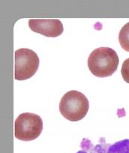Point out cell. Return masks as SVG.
Wrapping results in <instances>:
<instances>
[{
    "label": "cell",
    "mask_w": 129,
    "mask_h": 153,
    "mask_svg": "<svg viewBox=\"0 0 129 153\" xmlns=\"http://www.w3.org/2000/svg\"><path fill=\"white\" fill-rule=\"evenodd\" d=\"M14 78L23 81L32 77L40 64L38 55L33 50L22 48L14 53Z\"/></svg>",
    "instance_id": "4"
},
{
    "label": "cell",
    "mask_w": 129,
    "mask_h": 153,
    "mask_svg": "<svg viewBox=\"0 0 129 153\" xmlns=\"http://www.w3.org/2000/svg\"><path fill=\"white\" fill-rule=\"evenodd\" d=\"M43 120L39 115L23 113L14 123V136L22 141H31L39 137L43 131Z\"/></svg>",
    "instance_id": "3"
},
{
    "label": "cell",
    "mask_w": 129,
    "mask_h": 153,
    "mask_svg": "<svg viewBox=\"0 0 129 153\" xmlns=\"http://www.w3.org/2000/svg\"><path fill=\"white\" fill-rule=\"evenodd\" d=\"M86 146H84L82 150L79 151L77 153H103L104 152V149L100 145H97V146H92L90 147V141L87 140H85Z\"/></svg>",
    "instance_id": "8"
},
{
    "label": "cell",
    "mask_w": 129,
    "mask_h": 153,
    "mask_svg": "<svg viewBox=\"0 0 129 153\" xmlns=\"http://www.w3.org/2000/svg\"><path fill=\"white\" fill-rule=\"evenodd\" d=\"M108 153H129V140L113 144L109 147Z\"/></svg>",
    "instance_id": "7"
},
{
    "label": "cell",
    "mask_w": 129,
    "mask_h": 153,
    "mask_svg": "<svg viewBox=\"0 0 129 153\" xmlns=\"http://www.w3.org/2000/svg\"><path fill=\"white\" fill-rule=\"evenodd\" d=\"M28 25L31 31L48 37H57L64 31L62 22L57 19H31L28 21Z\"/></svg>",
    "instance_id": "5"
},
{
    "label": "cell",
    "mask_w": 129,
    "mask_h": 153,
    "mask_svg": "<svg viewBox=\"0 0 129 153\" xmlns=\"http://www.w3.org/2000/svg\"><path fill=\"white\" fill-rule=\"evenodd\" d=\"M121 74L125 82L129 84V58L125 60L122 64Z\"/></svg>",
    "instance_id": "9"
},
{
    "label": "cell",
    "mask_w": 129,
    "mask_h": 153,
    "mask_svg": "<svg viewBox=\"0 0 129 153\" xmlns=\"http://www.w3.org/2000/svg\"><path fill=\"white\" fill-rule=\"evenodd\" d=\"M119 41L122 49L129 52V22L121 28L119 34Z\"/></svg>",
    "instance_id": "6"
},
{
    "label": "cell",
    "mask_w": 129,
    "mask_h": 153,
    "mask_svg": "<svg viewBox=\"0 0 129 153\" xmlns=\"http://www.w3.org/2000/svg\"><path fill=\"white\" fill-rule=\"evenodd\" d=\"M59 110L64 118L72 122H76L87 115L89 110V102L82 93L70 91L61 98Z\"/></svg>",
    "instance_id": "2"
},
{
    "label": "cell",
    "mask_w": 129,
    "mask_h": 153,
    "mask_svg": "<svg viewBox=\"0 0 129 153\" xmlns=\"http://www.w3.org/2000/svg\"><path fill=\"white\" fill-rule=\"evenodd\" d=\"M119 57L113 49L109 47L97 48L90 55L88 68L95 76L108 77L116 71L119 66Z\"/></svg>",
    "instance_id": "1"
}]
</instances>
